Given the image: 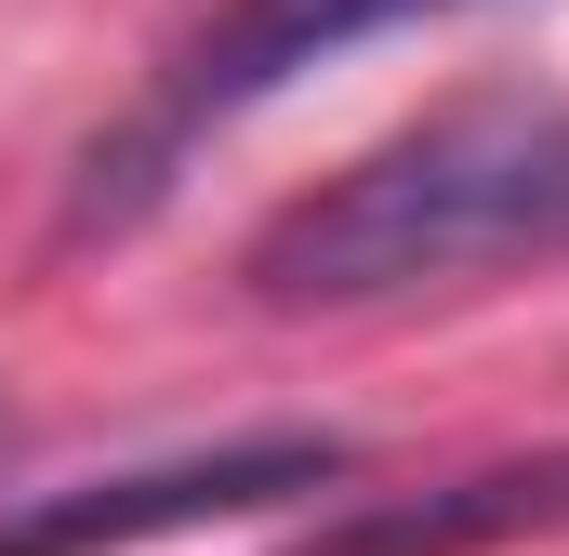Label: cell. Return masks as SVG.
<instances>
[{"instance_id":"1","label":"cell","mask_w":569,"mask_h":556,"mask_svg":"<svg viewBox=\"0 0 569 556\" xmlns=\"http://www.w3.org/2000/svg\"><path fill=\"white\" fill-rule=\"evenodd\" d=\"M569 252V107L557 93H450L411 133L358 146L252 239L266 305H385L490 266Z\"/></svg>"},{"instance_id":"2","label":"cell","mask_w":569,"mask_h":556,"mask_svg":"<svg viewBox=\"0 0 569 556\" xmlns=\"http://www.w3.org/2000/svg\"><path fill=\"white\" fill-rule=\"evenodd\" d=\"M411 13H463V0H212L199 40L159 67L146 120L107 146L120 186H93V212H133L146 186H159L172 146H199L212 120H239V107H266L279 80H305L318 53H358V40H385V27H411Z\"/></svg>"},{"instance_id":"3","label":"cell","mask_w":569,"mask_h":556,"mask_svg":"<svg viewBox=\"0 0 569 556\" xmlns=\"http://www.w3.org/2000/svg\"><path fill=\"white\" fill-rule=\"evenodd\" d=\"M517 530H569V450L477 464V477H437V490H398V504H345L291 556H490Z\"/></svg>"}]
</instances>
